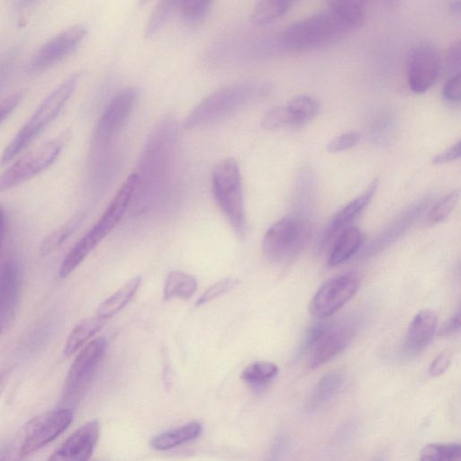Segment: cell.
<instances>
[{"mask_svg":"<svg viewBox=\"0 0 461 461\" xmlns=\"http://www.w3.org/2000/svg\"><path fill=\"white\" fill-rule=\"evenodd\" d=\"M360 279L355 272L334 276L316 291L309 304L312 316L323 319L334 314L357 293Z\"/></svg>","mask_w":461,"mask_h":461,"instance_id":"30bf717a","label":"cell"},{"mask_svg":"<svg viewBox=\"0 0 461 461\" xmlns=\"http://www.w3.org/2000/svg\"><path fill=\"white\" fill-rule=\"evenodd\" d=\"M73 417L71 409L60 408L32 418L16 436L19 457L23 458L53 441L69 427Z\"/></svg>","mask_w":461,"mask_h":461,"instance_id":"52a82bcc","label":"cell"},{"mask_svg":"<svg viewBox=\"0 0 461 461\" xmlns=\"http://www.w3.org/2000/svg\"><path fill=\"white\" fill-rule=\"evenodd\" d=\"M451 9L454 13H459L460 10V2L459 0H456V2H453L451 5Z\"/></svg>","mask_w":461,"mask_h":461,"instance_id":"681fc988","label":"cell"},{"mask_svg":"<svg viewBox=\"0 0 461 461\" xmlns=\"http://www.w3.org/2000/svg\"><path fill=\"white\" fill-rule=\"evenodd\" d=\"M24 93L20 90L0 101V124L13 113L22 101Z\"/></svg>","mask_w":461,"mask_h":461,"instance_id":"60d3db41","label":"cell"},{"mask_svg":"<svg viewBox=\"0 0 461 461\" xmlns=\"http://www.w3.org/2000/svg\"><path fill=\"white\" fill-rule=\"evenodd\" d=\"M106 321L107 319L98 314L82 320L68 335L64 347V355L69 357L80 350L104 327Z\"/></svg>","mask_w":461,"mask_h":461,"instance_id":"603a6c76","label":"cell"},{"mask_svg":"<svg viewBox=\"0 0 461 461\" xmlns=\"http://www.w3.org/2000/svg\"><path fill=\"white\" fill-rule=\"evenodd\" d=\"M140 281V276L128 280L121 288L101 303L96 314L108 319L119 312L134 296L139 289Z\"/></svg>","mask_w":461,"mask_h":461,"instance_id":"d4e9b609","label":"cell"},{"mask_svg":"<svg viewBox=\"0 0 461 461\" xmlns=\"http://www.w3.org/2000/svg\"><path fill=\"white\" fill-rule=\"evenodd\" d=\"M213 0H182L178 11L182 19L189 24H197L203 20Z\"/></svg>","mask_w":461,"mask_h":461,"instance_id":"836d02e7","label":"cell"},{"mask_svg":"<svg viewBox=\"0 0 461 461\" xmlns=\"http://www.w3.org/2000/svg\"><path fill=\"white\" fill-rule=\"evenodd\" d=\"M461 61L460 41H454L447 50L446 56L447 66L450 69H459Z\"/></svg>","mask_w":461,"mask_h":461,"instance_id":"ee69618b","label":"cell"},{"mask_svg":"<svg viewBox=\"0 0 461 461\" xmlns=\"http://www.w3.org/2000/svg\"><path fill=\"white\" fill-rule=\"evenodd\" d=\"M139 97L135 87L125 88L117 93L103 113L94 135L97 147L107 145L125 126Z\"/></svg>","mask_w":461,"mask_h":461,"instance_id":"7c38bea8","label":"cell"},{"mask_svg":"<svg viewBox=\"0 0 461 461\" xmlns=\"http://www.w3.org/2000/svg\"><path fill=\"white\" fill-rule=\"evenodd\" d=\"M36 0H18V7L21 10L27 9L32 6Z\"/></svg>","mask_w":461,"mask_h":461,"instance_id":"c3c4849f","label":"cell"},{"mask_svg":"<svg viewBox=\"0 0 461 461\" xmlns=\"http://www.w3.org/2000/svg\"><path fill=\"white\" fill-rule=\"evenodd\" d=\"M100 432L97 420H92L80 426L68 436L50 456L51 461L88 460L96 446Z\"/></svg>","mask_w":461,"mask_h":461,"instance_id":"9a60e30c","label":"cell"},{"mask_svg":"<svg viewBox=\"0 0 461 461\" xmlns=\"http://www.w3.org/2000/svg\"><path fill=\"white\" fill-rule=\"evenodd\" d=\"M9 377V369L8 368H1L0 369V397L3 394L5 386L7 384Z\"/></svg>","mask_w":461,"mask_h":461,"instance_id":"bcb514c9","label":"cell"},{"mask_svg":"<svg viewBox=\"0 0 461 461\" xmlns=\"http://www.w3.org/2000/svg\"><path fill=\"white\" fill-rule=\"evenodd\" d=\"M330 12L348 29L361 26L365 21V0H328Z\"/></svg>","mask_w":461,"mask_h":461,"instance_id":"4316f807","label":"cell"},{"mask_svg":"<svg viewBox=\"0 0 461 461\" xmlns=\"http://www.w3.org/2000/svg\"><path fill=\"white\" fill-rule=\"evenodd\" d=\"M63 149L61 140L46 141L20 157L0 174V192L15 187L44 171Z\"/></svg>","mask_w":461,"mask_h":461,"instance_id":"9c48e42d","label":"cell"},{"mask_svg":"<svg viewBox=\"0 0 461 461\" xmlns=\"http://www.w3.org/2000/svg\"><path fill=\"white\" fill-rule=\"evenodd\" d=\"M285 107L291 126H301L315 117L319 111V103L311 95H299L294 96Z\"/></svg>","mask_w":461,"mask_h":461,"instance_id":"f1b7e54d","label":"cell"},{"mask_svg":"<svg viewBox=\"0 0 461 461\" xmlns=\"http://www.w3.org/2000/svg\"><path fill=\"white\" fill-rule=\"evenodd\" d=\"M425 204L426 203L424 202H418L400 214L373 240L370 252L381 250L397 240L399 236L411 226L412 222L424 209Z\"/></svg>","mask_w":461,"mask_h":461,"instance_id":"44dd1931","label":"cell"},{"mask_svg":"<svg viewBox=\"0 0 461 461\" xmlns=\"http://www.w3.org/2000/svg\"><path fill=\"white\" fill-rule=\"evenodd\" d=\"M290 447V440L286 436H279L274 442L272 447V456L275 459H280L286 455Z\"/></svg>","mask_w":461,"mask_h":461,"instance_id":"f6af8a7d","label":"cell"},{"mask_svg":"<svg viewBox=\"0 0 461 461\" xmlns=\"http://www.w3.org/2000/svg\"><path fill=\"white\" fill-rule=\"evenodd\" d=\"M137 181L138 176L133 173L123 182L98 221L87 231L99 243L123 217L131 203Z\"/></svg>","mask_w":461,"mask_h":461,"instance_id":"2e32d148","label":"cell"},{"mask_svg":"<svg viewBox=\"0 0 461 461\" xmlns=\"http://www.w3.org/2000/svg\"><path fill=\"white\" fill-rule=\"evenodd\" d=\"M181 2L182 0H159L147 22L145 37L149 39L155 36L178 10Z\"/></svg>","mask_w":461,"mask_h":461,"instance_id":"4dcf8cb0","label":"cell"},{"mask_svg":"<svg viewBox=\"0 0 461 461\" xmlns=\"http://www.w3.org/2000/svg\"><path fill=\"white\" fill-rule=\"evenodd\" d=\"M5 213L2 208L0 207V248L4 237V231H5Z\"/></svg>","mask_w":461,"mask_h":461,"instance_id":"7dc6e473","label":"cell"},{"mask_svg":"<svg viewBox=\"0 0 461 461\" xmlns=\"http://www.w3.org/2000/svg\"><path fill=\"white\" fill-rule=\"evenodd\" d=\"M349 30L328 11L290 24L282 32L279 43L289 51L311 50L340 40Z\"/></svg>","mask_w":461,"mask_h":461,"instance_id":"277c9868","label":"cell"},{"mask_svg":"<svg viewBox=\"0 0 461 461\" xmlns=\"http://www.w3.org/2000/svg\"><path fill=\"white\" fill-rule=\"evenodd\" d=\"M268 83L252 81L224 86L204 97L189 113L185 127L189 130L219 122L267 96Z\"/></svg>","mask_w":461,"mask_h":461,"instance_id":"7a4b0ae2","label":"cell"},{"mask_svg":"<svg viewBox=\"0 0 461 461\" xmlns=\"http://www.w3.org/2000/svg\"><path fill=\"white\" fill-rule=\"evenodd\" d=\"M237 278H225L209 286L197 299L195 306H201L237 287Z\"/></svg>","mask_w":461,"mask_h":461,"instance_id":"d590c367","label":"cell"},{"mask_svg":"<svg viewBox=\"0 0 461 461\" xmlns=\"http://www.w3.org/2000/svg\"><path fill=\"white\" fill-rule=\"evenodd\" d=\"M79 220V217L72 219L50 234L41 244V251L42 255L49 254L62 244L77 226Z\"/></svg>","mask_w":461,"mask_h":461,"instance_id":"e575fe53","label":"cell"},{"mask_svg":"<svg viewBox=\"0 0 461 461\" xmlns=\"http://www.w3.org/2000/svg\"><path fill=\"white\" fill-rule=\"evenodd\" d=\"M2 329H3V328L0 326V332H1Z\"/></svg>","mask_w":461,"mask_h":461,"instance_id":"816d5d0a","label":"cell"},{"mask_svg":"<svg viewBox=\"0 0 461 461\" xmlns=\"http://www.w3.org/2000/svg\"><path fill=\"white\" fill-rule=\"evenodd\" d=\"M438 321V314L429 309L421 310L412 318L402 346L406 357H413L427 348L437 330Z\"/></svg>","mask_w":461,"mask_h":461,"instance_id":"ac0fdd59","label":"cell"},{"mask_svg":"<svg viewBox=\"0 0 461 461\" xmlns=\"http://www.w3.org/2000/svg\"><path fill=\"white\" fill-rule=\"evenodd\" d=\"M459 192L454 190L438 200L427 215V224L435 225L446 221L456 207Z\"/></svg>","mask_w":461,"mask_h":461,"instance_id":"d6a6232c","label":"cell"},{"mask_svg":"<svg viewBox=\"0 0 461 461\" xmlns=\"http://www.w3.org/2000/svg\"><path fill=\"white\" fill-rule=\"evenodd\" d=\"M212 189L214 199L238 237L247 233L241 176L233 158L219 161L212 172Z\"/></svg>","mask_w":461,"mask_h":461,"instance_id":"5b68a950","label":"cell"},{"mask_svg":"<svg viewBox=\"0 0 461 461\" xmlns=\"http://www.w3.org/2000/svg\"><path fill=\"white\" fill-rule=\"evenodd\" d=\"M176 125L173 120L161 121L151 132L143 152L137 185L132 197L139 212L146 209L156 199L163 185L170 165Z\"/></svg>","mask_w":461,"mask_h":461,"instance_id":"6da1fadb","label":"cell"},{"mask_svg":"<svg viewBox=\"0 0 461 461\" xmlns=\"http://www.w3.org/2000/svg\"><path fill=\"white\" fill-rule=\"evenodd\" d=\"M77 81L78 74H73L45 97L30 119L4 149L0 157V166L6 165L23 152L59 115L73 94Z\"/></svg>","mask_w":461,"mask_h":461,"instance_id":"3957f363","label":"cell"},{"mask_svg":"<svg viewBox=\"0 0 461 461\" xmlns=\"http://www.w3.org/2000/svg\"><path fill=\"white\" fill-rule=\"evenodd\" d=\"M461 456V445L457 442L429 443L425 445L420 453L422 461H451Z\"/></svg>","mask_w":461,"mask_h":461,"instance_id":"1f68e13d","label":"cell"},{"mask_svg":"<svg viewBox=\"0 0 461 461\" xmlns=\"http://www.w3.org/2000/svg\"><path fill=\"white\" fill-rule=\"evenodd\" d=\"M276 364L270 361H256L247 366L240 378L254 387H263L269 384L278 374Z\"/></svg>","mask_w":461,"mask_h":461,"instance_id":"f546056e","label":"cell"},{"mask_svg":"<svg viewBox=\"0 0 461 461\" xmlns=\"http://www.w3.org/2000/svg\"><path fill=\"white\" fill-rule=\"evenodd\" d=\"M86 33V28L81 24L60 32L37 50L30 62V69L41 71L56 65L79 46Z\"/></svg>","mask_w":461,"mask_h":461,"instance_id":"5bb4252c","label":"cell"},{"mask_svg":"<svg viewBox=\"0 0 461 461\" xmlns=\"http://www.w3.org/2000/svg\"><path fill=\"white\" fill-rule=\"evenodd\" d=\"M355 332L354 326L347 322L312 325L301 346L305 366L314 369L334 358L349 345Z\"/></svg>","mask_w":461,"mask_h":461,"instance_id":"8992f818","label":"cell"},{"mask_svg":"<svg viewBox=\"0 0 461 461\" xmlns=\"http://www.w3.org/2000/svg\"><path fill=\"white\" fill-rule=\"evenodd\" d=\"M443 98L451 103H458L461 96V76L459 73L450 77L442 88Z\"/></svg>","mask_w":461,"mask_h":461,"instance_id":"f35d334b","label":"cell"},{"mask_svg":"<svg viewBox=\"0 0 461 461\" xmlns=\"http://www.w3.org/2000/svg\"><path fill=\"white\" fill-rule=\"evenodd\" d=\"M106 340L100 337L85 345L71 364L65 381L63 397L77 401L89 384L106 350Z\"/></svg>","mask_w":461,"mask_h":461,"instance_id":"8fae6325","label":"cell"},{"mask_svg":"<svg viewBox=\"0 0 461 461\" xmlns=\"http://www.w3.org/2000/svg\"><path fill=\"white\" fill-rule=\"evenodd\" d=\"M359 140L360 134L357 131L344 132L331 139L326 149L330 153L344 151L356 146Z\"/></svg>","mask_w":461,"mask_h":461,"instance_id":"74e56055","label":"cell"},{"mask_svg":"<svg viewBox=\"0 0 461 461\" xmlns=\"http://www.w3.org/2000/svg\"><path fill=\"white\" fill-rule=\"evenodd\" d=\"M150 1L151 0H139V4H140V5H145L146 4H148Z\"/></svg>","mask_w":461,"mask_h":461,"instance_id":"f907efd6","label":"cell"},{"mask_svg":"<svg viewBox=\"0 0 461 461\" xmlns=\"http://www.w3.org/2000/svg\"><path fill=\"white\" fill-rule=\"evenodd\" d=\"M378 180L375 179L368 187L358 196L344 205L330 219L324 229L320 240L319 249H323L328 246L344 229L364 211L369 204L376 192Z\"/></svg>","mask_w":461,"mask_h":461,"instance_id":"e0dca14e","label":"cell"},{"mask_svg":"<svg viewBox=\"0 0 461 461\" xmlns=\"http://www.w3.org/2000/svg\"><path fill=\"white\" fill-rule=\"evenodd\" d=\"M345 375L340 370H333L324 375L316 384L307 402L312 411L330 402L342 388Z\"/></svg>","mask_w":461,"mask_h":461,"instance_id":"cb8c5ba5","label":"cell"},{"mask_svg":"<svg viewBox=\"0 0 461 461\" xmlns=\"http://www.w3.org/2000/svg\"><path fill=\"white\" fill-rule=\"evenodd\" d=\"M296 0H258L251 13L256 25L268 24L283 16Z\"/></svg>","mask_w":461,"mask_h":461,"instance_id":"83f0119b","label":"cell"},{"mask_svg":"<svg viewBox=\"0 0 461 461\" xmlns=\"http://www.w3.org/2000/svg\"><path fill=\"white\" fill-rule=\"evenodd\" d=\"M452 357V352L449 349L437 355L429 366V375L434 377L443 375L449 367Z\"/></svg>","mask_w":461,"mask_h":461,"instance_id":"ab89813d","label":"cell"},{"mask_svg":"<svg viewBox=\"0 0 461 461\" xmlns=\"http://www.w3.org/2000/svg\"><path fill=\"white\" fill-rule=\"evenodd\" d=\"M440 56L431 43L422 42L410 52L406 63V77L410 89L415 94L429 90L438 79Z\"/></svg>","mask_w":461,"mask_h":461,"instance_id":"4fadbf2b","label":"cell"},{"mask_svg":"<svg viewBox=\"0 0 461 461\" xmlns=\"http://www.w3.org/2000/svg\"><path fill=\"white\" fill-rule=\"evenodd\" d=\"M196 287L197 281L193 276L174 270L169 272L165 279L163 296L165 300L174 298L186 300L194 294Z\"/></svg>","mask_w":461,"mask_h":461,"instance_id":"484cf974","label":"cell"},{"mask_svg":"<svg viewBox=\"0 0 461 461\" xmlns=\"http://www.w3.org/2000/svg\"><path fill=\"white\" fill-rule=\"evenodd\" d=\"M20 274L13 260L5 262L0 267V326L13 316L19 299Z\"/></svg>","mask_w":461,"mask_h":461,"instance_id":"d6986e66","label":"cell"},{"mask_svg":"<svg viewBox=\"0 0 461 461\" xmlns=\"http://www.w3.org/2000/svg\"><path fill=\"white\" fill-rule=\"evenodd\" d=\"M365 235L357 227H347L335 238L327 263L337 267L351 258L362 247Z\"/></svg>","mask_w":461,"mask_h":461,"instance_id":"ffe728a7","label":"cell"},{"mask_svg":"<svg viewBox=\"0 0 461 461\" xmlns=\"http://www.w3.org/2000/svg\"><path fill=\"white\" fill-rule=\"evenodd\" d=\"M306 236L303 221L287 215L269 227L262 242L264 258L271 264H283L293 259L301 250Z\"/></svg>","mask_w":461,"mask_h":461,"instance_id":"ba28073f","label":"cell"},{"mask_svg":"<svg viewBox=\"0 0 461 461\" xmlns=\"http://www.w3.org/2000/svg\"><path fill=\"white\" fill-rule=\"evenodd\" d=\"M261 126L268 131L291 126V120L286 107L276 106L269 109L262 117Z\"/></svg>","mask_w":461,"mask_h":461,"instance_id":"8d00e7d4","label":"cell"},{"mask_svg":"<svg viewBox=\"0 0 461 461\" xmlns=\"http://www.w3.org/2000/svg\"><path fill=\"white\" fill-rule=\"evenodd\" d=\"M203 427L198 421L188 422L177 429H169L154 436L150 446L157 450H168L198 438Z\"/></svg>","mask_w":461,"mask_h":461,"instance_id":"7402d4cb","label":"cell"},{"mask_svg":"<svg viewBox=\"0 0 461 461\" xmlns=\"http://www.w3.org/2000/svg\"><path fill=\"white\" fill-rule=\"evenodd\" d=\"M460 330V312L457 309L439 328L438 336L449 337Z\"/></svg>","mask_w":461,"mask_h":461,"instance_id":"7bdbcfd3","label":"cell"},{"mask_svg":"<svg viewBox=\"0 0 461 461\" xmlns=\"http://www.w3.org/2000/svg\"><path fill=\"white\" fill-rule=\"evenodd\" d=\"M460 149L461 143L458 140L445 151L435 155L431 160L432 164L441 165L458 159L460 158Z\"/></svg>","mask_w":461,"mask_h":461,"instance_id":"b9f144b4","label":"cell"}]
</instances>
